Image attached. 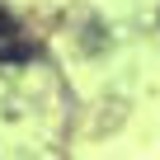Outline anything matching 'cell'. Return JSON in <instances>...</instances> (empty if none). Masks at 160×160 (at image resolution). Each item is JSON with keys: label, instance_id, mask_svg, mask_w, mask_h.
<instances>
[{"label": "cell", "instance_id": "6da1fadb", "mask_svg": "<svg viewBox=\"0 0 160 160\" xmlns=\"http://www.w3.org/2000/svg\"><path fill=\"white\" fill-rule=\"evenodd\" d=\"M19 57H28V47L19 42V33L10 24H0V61H19Z\"/></svg>", "mask_w": 160, "mask_h": 160}]
</instances>
